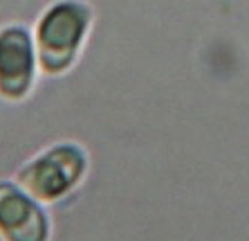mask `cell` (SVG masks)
<instances>
[{"label": "cell", "mask_w": 249, "mask_h": 241, "mask_svg": "<svg viewBox=\"0 0 249 241\" xmlns=\"http://www.w3.org/2000/svg\"><path fill=\"white\" fill-rule=\"evenodd\" d=\"M86 27V12L76 5H58L41 25V52L50 70L63 68L76 50Z\"/></svg>", "instance_id": "6da1fadb"}, {"label": "cell", "mask_w": 249, "mask_h": 241, "mask_svg": "<svg viewBox=\"0 0 249 241\" xmlns=\"http://www.w3.org/2000/svg\"><path fill=\"white\" fill-rule=\"evenodd\" d=\"M32 75V43L23 30H9L0 36V81L5 90L25 88Z\"/></svg>", "instance_id": "7a4b0ae2"}]
</instances>
